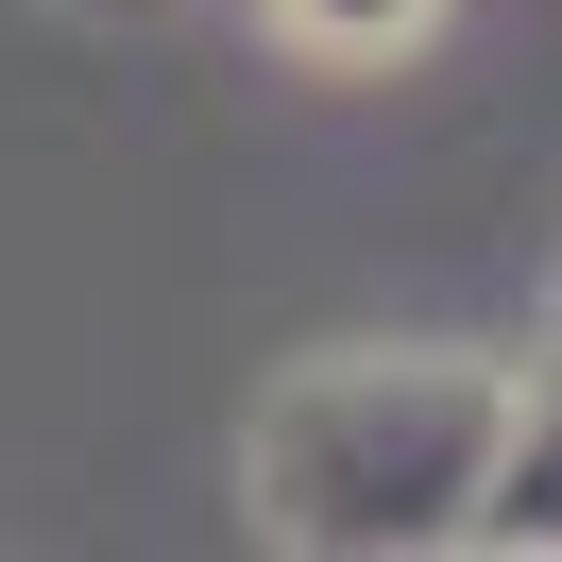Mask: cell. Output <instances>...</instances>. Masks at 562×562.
<instances>
[{"mask_svg":"<svg viewBox=\"0 0 562 562\" xmlns=\"http://www.w3.org/2000/svg\"><path fill=\"white\" fill-rule=\"evenodd\" d=\"M477 546H562V358H546V375H512V443H494Z\"/></svg>","mask_w":562,"mask_h":562,"instance_id":"obj_3","label":"cell"},{"mask_svg":"<svg viewBox=\"0 0 562 562\" xmlns=\"http://www.w3.org/2000/svg\"><path fill=\"white\" fill-rule=\"evenodd\" d=\"M256 35H273L307 86H358V69H392V52L443 35V0H256Z\"/></svg>","mask_w":562,"mask_h":562,"instance_id":"obj_2","label":"cell"},{"mask_svg":"<svg viewBox=\"0 0 562 562\" xmlns=\"http://www.w3.org/2000/svg\"><path fill=\"white\" fill-rule=\"evenodd\" d=\"M494 443H512V358H477V341H324L256 392L239 512L273 546H477Z\"/></svg>","mask_w":562,"mask_h":562,"instance_id":"obj_1","label":"cell"},{"mask_svg":"<svg viewBox=\"0 0 562 562\" xmlns=\"http://www.w3.org/2000/svg\"><path fill=\"white\" fill-rule=\"evenodd\" d=\"M52 18H86V35H154V18H188V0H52Z\"/></svg>","mask_w":562,"mask_h":562,"instance_id":"obj_4","label":"cell"}]
</instances>
